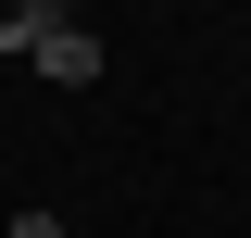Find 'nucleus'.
Returning <instances> with one entry per match:
<instances>
[{
  "mask_svg": "<svg viewBox=\"0 0 251 238\" xmlns=\"http://www.w3.org/2000/svg\"><path fill=\"white\" fill-rule=\"evenodd\" d=\"M0 38H13V63H38L50 88H88V75H100V38L75 25L63 0H13V25H0Z\"/></svg>",
  "mask_w": 251,
  "mask_h": 238,
  "instance_id": "1",
  "label": "nucleus"
},
{
  "mask_svg": "<svg viewBox=\"0 0 251 238\" xmlns=\"http://www.w3.org/2000/svg\"><path fill=\"white\" fill-rule=\"evenodd\" d=\"M0 238H63V226H50V213H13V226H0Z\"/></svg>",
  "mask_w": 251,
  "mask_h": 238,
  "instance_id": "2",
  "label": "nucleus"
}]
</instances>
